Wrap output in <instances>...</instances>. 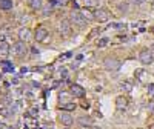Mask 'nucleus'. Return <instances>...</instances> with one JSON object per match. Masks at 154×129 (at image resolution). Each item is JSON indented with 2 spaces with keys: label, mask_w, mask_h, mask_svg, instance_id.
<instances>
[{
  "label": "nucleus",
  "mask_w": 154,
  "mask_h": 129,
  "mask_svg": "<svg viewBox=\"0 0 154 129\" xmlns=\"http://www.w3.org/2000/svg\"><path fill=\"white\" fill-rule=\"evenodd\" d=\"M59 32H60V35L62 37H69L71 35V32H72V26H71V22L69 20H62L60 23H59Z\"/></svg>",
  "instance_id": "f257e3e1"
},
{
  "label": "nucleus",
  "mask_w": 154,
  "mask_h": 129,
  "mask_svg": "<svg viewBox=\"0 0 154 129\" xmlns=\"http://www.w3.org/2000/svg\"><path fill=\"white\" fill-rule=\"evenodd\" d=\"M139 60H140V63H142V64H151V63L154 62V54H152V51H149V49L140 51Z\"/></svg>",
  "instance_id": "f03ea898"
},
{
  "label": "nucleus",
  "mask_w": 154,
  "mask_h": 129,
  "mask_svg": "<svg viewBox=\"0 0 154 129\" xmlns=\"http://www.w3.org/2000/svg\"><path fill=\"white\" fill-rule=\"evenodd\" d=\"M69 19H71V22H72L74 25H77L79 28H83L85 25H86V19L80 14L79 11H72L71 16H69Z\"/></svg>",
  "instance_id": "7ed1b4c3"
},
{
  "label": "nucleus",
  "mask_w": 154,
  "mask_h": 129,
  "mask_svg": "<svg viewBox=\"0 0 154 129\" xmlns=\"http://www.w3.org/2000/svg\"><path fill=\"white\" fill-rule=\"evenodd\" d=\"M34 38L37 42H40V43H46L48 40H49V32L45 29V28H37L35 29V32H34Z\"/></svg>",
  "instance_id": "20e7f679"
},
{
  "label": "nucleus",
  "mask_w": 154,
  "mask_h": 129,
  "mask_svg": "<svg viewBox=\"0 0 154 129\" xmlns=\"http://www.w3.org/2000/svg\"><path fill=\"white\" fill-rule=\"evenodd\" d=\"M12 51H14V54H16L17 57H23V56H26V52H28L26 43L19 40L17 43H14V46H12Z\"/></svg>",
  "instance_id": "39448f33"
},
{
  "label": "nucleus",
  "mask_w": 154,
  "mask_h": 129,
  "mask_svg": "<svg viewBox=\"0 0 154 129\" xmlns=\"http://www.w3.org/2000/svg\"><path fill=\"white\" fill-rule=\"evenodd\" d=\"M103 66H105V69H108V71H119V69H120V62L116 60V58L108 57V58H105V62H103Z\"/></svg>",
  "instance_id": "423d86ee"
},
{
  "label": "nucleus",
  "mask_w": 154,
  "mask_h": 129,
  "mask_svg": "<svg viewBox=\"0 0 154 129\" xmlns=\"http://www.w3.org/2000/svg\"><path fill=\"white\" fill-rule=\"evenodd\" d=\"M93 17H94L97 22L103 23V22H106V20L109 19V12H108L106 9H103V8H100V9H96V11H94Z\"/></svg>",
  "instance_id": "0eeeda50"
},
{
  "label": "nucleus",
  "mask_w": 154,
  "mask_h": 129,
  "mask_svg": "<svg viewBox=\"0 0 154 129\" xmlns=\"http://www.w3.org/2000/svg\"><path fill=\"white\" fill-rule=\"evenodd\" d=\"M59 120H60L62 126H65V128L71 126V124H72V122H74L72 115H71L69 112H60V115H59Z\"/></svg>",
  "instance_id": "6e6552de"
},
{
  "label": "nucleus",
  "mask_w": 154,
  "mask_h": 129,
  "mask_svg": "<svg viewBox=\"0 0 154 129\" xmlns=\"http://www.w3.org/2000/svg\"><path fill=\"white\" fill-rule=\"evenodd\" d=\"M128 106V98L125 95H119V97H116V108H117L119 111H123L126 109Z\"/></svg>",
  "instance_id": "1a4fd4ad"
},
{
  "label": "nucleus",
  "mask_w": 154,
  "mask_h": 129,
  "mask_svg": "<svg viewBox=\"0 0 154 129\" xmlns=\"http://www.w3.org/2000/svg\"><path fill=\"white\" fill-rule=\"evenodd\" d=\"M19 40L20 42H29L31 40V31L28 29V28H22L20 31H19Z\"/></svg>",
  "instance_id": "9d476101"
},
{
  "label": "nucleus",
  "mask_w": 154,
  "mask_h": 129,
  "mask_svg": "<svg viewBox=\"0 0 154 129\" xmlns=\"http://www.w3.org/2000/svg\"><path fill=\"white\" fill-rule=\"evenodd\" d=\"M71 94L74 97H83L85 95V89L80 86V85H71Z\"/></svg>",
  "instance_id": "9b49d317"
},
{
  "label": "nucleus",
  "mask_w": 154,
  "mask_h": 129,
  "mask_svg": "<svg viewBox=\"0 0 154 129\" xmlns=\"http://www.w3.org/2000/svg\"><path fill=\"white\" fill-rule=\"evenodd\" d=\"M9 54V45L6 42H0V57L6 58Z\"/></svg>",
  "instance_id": "f8f14e48"
},
{
  "label": "nucleus",
  "mask_w": 154,
  "mask_h": 129,
  "mask_svg": "<svg viewBox=\"0 0 154 129\" xmlns=\"http://www.w3.org/2000/svg\"><path fill=\"white\" fill-rule=\"evenodd\" d=\"M77 123H79L80 126H83V128H89V126H91V123H93V120L89 118V117H85V115H82V117L77 118Z\"/></svg>",
  "instance_id": "ddd939ff"
},
{
  "label": "nucleus",
  "mask_w": 154,
  "mask_h": 129,
  "mask_svg": "<svg viewBox=\"0 0 154 129\" xmlns=\"http://www.w3.org/2000/svg\"><path fill=\"white\" fill-rule=\"evenodd\" d=\"M0 9L3 11L12 9V0H0Z\"/></svg>",
  "instance_id": "4468645a"
},
{
  "label": "nucleus",
  "mask_w": 154,
  "mask_h": 129,
  "mask_svg": "<svg viewBox=\"0 0 154 129\" xmlns=\"http://www.w3.org/2000/svg\"><path fill=\"white\" fill-rule=\"evenodd\" d=\"M28 3H29V6H31L34 11H37V9L42 8V0H28Z\"/></svg>",
  "instance_id": "2eb2a0df"
},
{
  "label": "nucleus",
  "mask_w": 154,
  "mask_h": 129,
  "mask_svg": "<svg viewBox=\"0 0 154 129\" xmlns=\"http://www.w3.org/2000/svg\"><path fill=\"white\" fill-rule=\"evenodd\" d=\"M83 3L86 8H96V6H99L100 0H83Z\"/></svg>",
  "instance_id": "dca6fc26"
},
{
  "label": "nucleus",
  "mask_w": 154,
  "mask_h": 129,
  "mask_svg": "<svg viewBox=\"0 0 154 129\" xmlns=\"http://www.w3.org/2000/svg\"><path fill=\"white\" fill-rule=\"evenodd\" d=\"M69 100H71V97H69V94H68V92H62V94H60V103H62V105L71 103Z\"/></svg>",
  "instance_id": "f3484780"
},
{
  "label": "nucleus",
  "mask_w": 154,
  "mask_h": 129,
  "mask_svg": "<svg viewBox=\"0 0 154 129\" xmlns=\"http://www.w3.org/2000/svg\"><path fill=\"white\" fill-rule=\"evenodd\" d=\"M120 89H122L123 92H130L131 89H133V85H131L130 82H123V83L120 85Z\"/></svg>",
  "instance_id": "a211bd4d"
},
{
  "label": "nucleus",
  "mask_w": 154,
  "mask_h": 129,
  "mask_svg": "<svg viewBox=\"0 0 154 129\" xmlns=\"http://www.w3.org/2000/svg\"><path fill=\"white\" fill-rule=\"evenodd\" d=\"M106 45H108V38H106V37L100 38V40L97 42V46H99V48H103V46H106Z\"/></svg>",
  "instance_id": "6ab92c4d"
},
{
  "label": "nucleus",
  "mask_w": 154,
  "mask_h": 129,
  "mask_svg": "<svg viewBox=\"0 0 154 129\" xmlns=\"http://www.w3.org/2000/svg\"><path fill=\"white\" fill-rule=\"evenodd\" d=\"M63 108H65V109H68V111H72L74 108H75V105H74V103H66V105H62Z\"/></svg>",
  "instance_id": "aec40b11"
},
{
  "label": "nucleus",
  "mask_w": 154,
  "mask_h": 129,
  "mask_svg": "<svg viewBox=\"0 0 154 129\" xmlns=\"http://www.w3.org/2000/svg\"><path fill=\"white\" fill-rule=\"evenodd\" d=\"M119 9H120V12H126V11H128V5L122 2V3L119 5Z\"/></svg>",
  "instance_id": "412c9836"
},
{
  "label": "nucleus",
  "mask_w": 154,
  "mask_h": 129,
  "mask_svg": "<svg viewBox=\"0 0 154 129\" xmlns=\"http://www.w3.org/2000/svg\"><path fill=\"white\" fill-rule=\"evenodd\" d=\"M130 2H131V3H134V5H142V3L145 2V0H130Z\"/></svg>",
  "instance_id": "4be33fe9"
},
{
  "label": "nucleus",
  "mask_w": 154,
  "mask_h": 129,
  "mask_svg": "<svg viewBox=\"0 0 154 129\" xmlns=\"http://www.w3.org/2000/svg\"><path fill=\"white\" fill-rule=\"evenodd\" d=\"M66 75H68L66 69H62V77H63V79H66Z\"/></svg>",
  "instance_id": "5701e85b"
},
{
  "label": "nucleus",
  "mask_w": 154,
  "mask_h": 129,
  "mask_svg": "<svg viewBox=\"0 0 154 129\" xmlns=\"http://www.w3.org/2000/svg\"><path fill=\"white\" fill-rule=\"evenodd\" d=\"M148 89H149L151 92H154V85H149V86H148Z\"/></svg>",
  "instance_id": "b1692460"
},
{
  "label": "nucleus",
  "mask_w": 154,
  "mask_h": 129,
  "mask_svg": "<svg viewBox=\"0 0 154 129\" xmlns=\"http://www.w3.org/2000/svg\"><path fill=\"white\" fill-rule=\"evenodd\" d=\"M151 9L154 11V0H152V3H151Z\"/></svg>",
  "instance_id": "393cba45"
},
{
  "label": "nucleus",
  "mask_w": 154,
  "mask_h": 129,
  "mask_svg": "<svg viewBox=\"0 0 154 129\" xmlns=\"http://www.w3.org/2000/svg\"><path fill=\"white\" fill-rule=\"evenodd\" d=\"M91 129H102V128H99V126H93Z\"/></svg>",
  "instance_id": "a878e982"
},
{
  "label": "nucleus",
  "mask_w": 154,
  "mask_h": 129,
  "mask_svg": "<svg viewBox=\"0 0 154 129\" xmlns=\"http://www.w3.org/2000/svg\"><path fill=\"white\" fill-rule=\"evenodd\" d=\"M149 129H154V123H152V124H151V126H149Z\"/></svg>",
  "instance_id": "bb28decb"
},
{
  "label": "nucleus",
  "mask_w": 154,
  "mask_h": 129,
  "mask_svg": "<svg viewBox=\"0 0 154 129\" xmlns=\"http://www.w3.org/2000/svg\"><path fill=\"white\" fill-rule=\"evenodd\" d=\"M151 32H152V34H154V26H152V28H151Z\"/></svg>",
  "instance_id": "cd10ccee"
},
{
  "label": "nucleus",
  "mask_w": 154,
  "mask_h": 129,
  "mask_svg": "<svg viewBox=\"0 0 154 129\" xmlns=\"http://www.w3.org/2000/svg\"><path fill=\"white\" fill-rule=\"evenodd\" d=\"M152 51H154V43H152Z\"/></svg>",
  "instance_id": "c85d7f7f"
}]
</instances>
